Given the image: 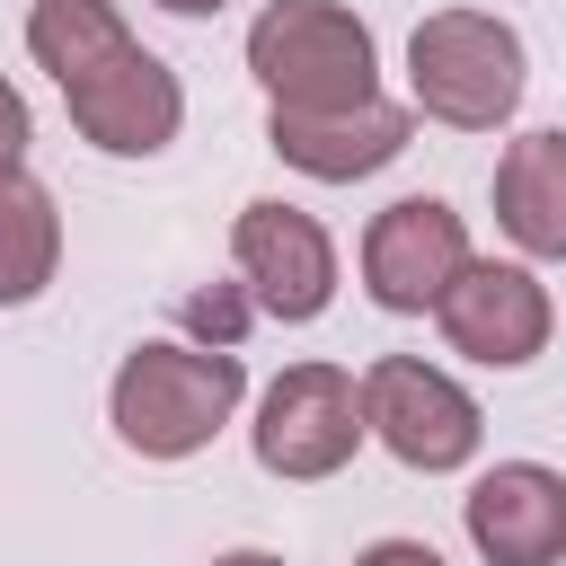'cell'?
Segmentation results:
<instances>
[{"mask_svg":"<svg viewBox=\"0 0 566 566\" xmlns=\"http://www.w3.org/2000/svg\"><path fill=\"white\" fill-rule=\"evenodd\" d=\"M27 142H35V115H27V97L0 80V168H27Z\"/></svg>","mask_w":566,"mask_h":566,"instance_id":"cell-14","label":"cell"},{"mask_svg":"<svg viewBox=\"0 0 566 566\" xmlns=\"http://www.w3.org/2000/svg\"><path fill=\"white\" fill-rule=\"evenodd\" d=\"M460 522L486 566H557L566 557V478L539 460H504L460 495Z\"/></svg>","mask_w":566,"mask_h":566,"instance_id":"cell-10","label":"cell"},{"mask_svg":"<svg viewBox=\"0 0 566 566\" xmlns=\"http://www.w3.org/2000/svg\"><path fill=\"white\" fill-rule=\"evenodd\" d=\"M407 88L451 133H495L522 106V35L486 9H433L407 35Z\"/></svg>","mask_w":566,"mask_h":566,"instance_id":"cell-4","label":"cell"},{"mask_svg":"<svg viewBox=\"0 0 566 566\" xmlns=\"http://www.w3.org/2000/svg\"><path fill=\"white\" fill-rule=\"evenodd\" d=\"M62 265V212L27 168H0V310L35 301Z\"/></svg>","mask_w":566,"mask_h":566,"instance_id":"cell-13","label":"cell"},{"mask_svg":"<svg viewBox=\"0 0 566 566\" xmlns=\"http://www.w3.org/2000/svg\"><path fill=\"white\" fill-rule=\"evenodd\" d=\"M248 398V363L230 345H133L115 363L106 416L124 433V451L142 460H195Z\"/></svg>","mask_w":566,"mask_h":566,"instance_id":"cell-2","label":"cell"},{"mask_svg":"<svg viewBox=\"0 0 566 566\" xmlns=\"http://www.w3.org/2000/svg\"><path fill=\"white\" fill-rule=\"evenodd\" d=\"M230 256H239L256 310L283 318V327H301V318H318V310L336 301V239H327L301 203H274V195L248 203V212L230 221Z\"/></svg>","mask_w":566,"mask_h":566,"instance_id":"cell-8","label":"cell"},{"mask_svg":"<svg viewBox=\"0 0 566 566\" xmlns=\"http://www.w3.org/2000/svg\"><path fill=\"white\" fill-rule=\"evenodd\" d=\"M433 318H442L451 354H469V363H486V371H522L531 354H548V327H557L548 283H539L531 265H495V256H469V265L442 283Z\"/></svg>","mask_w":566,"mask_h":566,"instance_id":"cell-7","label":"cell"},{"mask_svg":"<svg viewBox=\"0 0 566 566\" xmlns=\"http://www.w3.org/2000/svg\"><path fill=\"white\" fill-rule=\"evenodd\" d=\"M469 265V221L442 203V195H398L389 212H371L363 230V292L380 310H433L442 283Z\"/></svg>","mask_w":566,"mask_h":566,"instance_id":"cell-9","label":"cell"},{"mask_svg":"<svg viewBox=\"0 0 566 566\" xmlns=\"http://www.w3.org/2000/svg\"><path fill=\"white\" fill-rule=\"evenodd\" d=\"M407 133H416V115H407V106H389V97L345 106V115H265L274 159H283V168H301V177H318V186H354V177L389 168V159L407 150Z\"/></svg>","mask_w":566,"mask_h":566,"instance_id":"cell-11","label":"cell"},{"mask_svg":"<svg viewBox=\"0 0 566 566\" xmlns=\"http://www.w3.org/2000/svg\"><path fill=\"white\" fill-rule=\"evenodd\" d=\"M495 221L522 256H566V133H522L495 159Z\"/></svg>","mask_w":566,"mask_h":566,"instance_id":"cell-12","label":"cell"},{"mask_svg":"<svg viewBox=\"0 0 566 566\" xmlns=\"http://www.w3.org/2000/svg\"><path fill=\"white\" fill-rule=\"evenodd\" d=\"M27 53L53 71L71 124L106 159H150L186 124V88L159 53L133 44V27L106 0H35L27 9Z\"/></svg>","mask_w":566,"mask_h":566,"instance_id":"cell-1","label":"cell"},{"mask_svg":"<svg viewBox=\"0 0 566 566\" xmlns=\"http://www.w3.org/2000/svg\"><path fill=\"white\" fill-rule=\"evenodd\" d=\"M248 442H256V469H265V478H292V486L336 478V469L363 451L354 371H336V363H292V371H274L265 398H256Z\"/></svg>","mask_w":566,"mask_h":566,"instance_id":"cell-6","label":"cell"},{"mask_svg":"<svg viewBox=\"0 0 566 566\" xmlns=\"http://www.w3.org/2000/svg\"><path fill=\"white\" fill-rule=\"evenodd\" d=\"M159 9H168V18H212L221 0H159Z\"/></svg>","mask_w":566,"mask_h":566,"instance_id":"cell-17","label":"cell"},{"mask_svg":"<svg viewBox=\"0 0 566 566\" xmlns=\"http://www.w3.org/2000/svg\"><path fill=\"white\" fill-rule=\"evenodd\" d=\"M212 566H283V557H274V548H221Z\"/></svg>","mask_w":566,"mask_h":566,"instance_id":"cell-16","label":"cell"},{"mask_svg":"<svg viewBox=\"0 0 566 566\" xmlns=\"http://www.w3.org/2000/svg\"><path fill=\"white\" fill-rule=\"evenodd\" d=\"M354 566H442V557H433L424 539H371V548H363Z\"/></svg>","mask_w":566,"mask_h":566,"instance_id":"cell-15","label":"cell"},{"mask_svg":"<svg viewBox=\"0 0 566 566\" xmlns=\"http://www.w3.org/2000/svg\"><path fill=\"white\" fill-rule=\"evenodd\" d=\"M354 407H363V433L389 451V460H407V469H424V478H442V469H469L478 460V398L451 380V371H433V363H416V354H380L363 380H354Z\"/></svg>","mask_w":566,"mask_h":566,"instance_id":"cell-5","label":"cell"},{"mask_svg":"<svg viewBox=\"0 0 566 566\" xmlns=\"http://www.w3.org/2000/svg\"><path fill=\"white\" fill-rule=\"evenodd\" d=\"M248 71L274 97V115H345L380 97L371 27L336 0H265L248 27Z\"/></svg>","mask_w":566,"mask_h":566,"instance_id":"cell-3","label":"cell"}]
</instances>
